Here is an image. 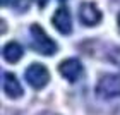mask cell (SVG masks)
Segmentation results:
<instances>
[{
  "instance_id": "cell-1",
  "label": "cell",
  "mask_w": 120,
  "mask_h": 115,
  "mask_svg": "<svg viewBox=\"0 0 120 115\" xmlns=\"http://www.w3.org/2000/svg\"><path fill=\"white\" fill-rule=\"evenodd\" d=\"M31 40H33V48L41 55L50 57L57 53V43L43 31L41 26H38V24L31 26Z\"/></svg>"
},
{
  "instance_id": "cell-2",
  "label": "cell",
  "mask_w": 120,
  "mask_h": 115,
  "mask_svg": "<svg viewBox=\"0 0 120 115\" xmlns=\"http://www.w3.org/2000/svg\"><path fill=\"white\" fill-rule=\"evenodd\" d=\"M26 81L34 89H43L50 81V72L43 64H31L26 69Z\"/></svg>"
},
{
  "instance_id": "cell-3",
  "label": "cell",
  "mask_w": 120,
  "mask_h": 115,
  "mask_svg": "<svg viewBox=\"0 0 120 115\" xmlns=\"http://www.w3.org/2000/svg\"><path fill=\"white\" fill-rule=\"evenodd\" d=\"M96 93L101 98L120 96V74H106L98 81Z\"/></svg>"
},
{
  "instance_id": "cell-4",
  "label": "cell",
  "mask_w": 120,
  "mask_h": 115,
  "mask_svg": "<svg viewBox=\"0 0 120 115\" xmlns=\"http://www.w3.org/2000/svg\"><path fill=\"white\" fill-rule=\"evenodd\" d=\"M58 72L67 81L74 83V81H77L82 76V64L77 58H65L58 64Z\"/></svg>"
},
{
  "instance_id": "cell-5",
  "label": "cell",
  "mask_w": 120,
  "mask_h": 115,
  "mask_svg": "<svg viewBox=\"0 0 120 115\" xmlns=\"http://www.w3.org/2000/svg\"><path fill=\"white\" fill-rule=\"evenodd\" d=\"M79 19L84 26H96L101 21V10L93 2H82L79 9Z\"/></svg>"
},
{
  "instance_id": "cell-6",
  "label": "cell",
  "mask_w": 120,
  "mask_h": 115,
  "mask_svg": "<svg viewBox=\"0 0 120 115\" xmlns=\"http://www.w3.org/2000/svg\"><path fill=\"white\" fill-rule=\"evenodd\" d=\"M52 23L55 26V29L62 34H70L72 33V17H70V12L67 7L57 9V12L52 17Z\"/></svg>"
},
{
  "instance_id": "cell-7",
  "label": "cell",
  "mask_w": 120,
  "mask_h": 115,
  "mask_svg": "<svg viewBox=\"0 0 120 115\" xmlns=\"http://www.w3.org/2000/svg\"><path fill=\"white\" fill-rule=\"evenodd\" d=\"M2 88L5 91V95H7L9 98H21L22 96V86H21V83L17 81V77H15V74H10V72H4L2 74Z\"/></svg>"
},
{
  "instance_id": "cell-8",
  "label": "cell",
  "mask_w": 120,
  "mask_h": 115,
  "mask_svg": "<svg viewBox=\"0 0 120 115\" xmlns=\"http://www.w3.org/2000/svg\"><path fill=\"white\" fill-rule=\"evenodd\" d=\"M2 55H4V58L7 60V62H10V64H15V62H19V60L22 58V55H24V50H22V46H21L19 43L10 41V43H7V45L4 46Z\"/></svg>"
},
{
  "instance_id": "cell-9",
  "label": "cell",
  "mask_w": 120,
  "mask_h": 115,
  "mask_svg": "<svg viewBox=\"0 0 120 115\" xmlns=\"http://www.w3.org/2000/svg\"><path fill=\"white\" fill-rule=\"evenodd\" d=\"M108 60L120 67V48H113V50L108 53Z\"/></svg>"
},
{
  "instance_id": "cell-10",
  "label": "cell",
  "mask_w": 120,
  "mask_h": 115,
  "mask_svg": "<svg viewBox=\"0 0 120 115\" xmlns=\"http://www.w3.org/2000/svg\"><path fill=\"white\" fill-rule=\"evenodd\" d=\"M28 5H29V0H17V2H15V7L19 10H26Z\"/></svg>"
},
{
  "instance_id": "cell-11",
  "label": "cell",
  "mask_w": 120,
  "mask_h": 115,
  "mask_svg": "<svg viewBox=\"0 0 120 115\" xmlns=\"http://www.w3.org/2000/svg\"><path fill=\"white\" fill-rule=\"evenodd\" d=\"M36 4H38V7H41V9H43V7H45V5L48 4V0H36Z\"/></svg>"
},
{
  "instance_id": "cell-12",
  "label": "cell",
  "mask_w": 120,
  "mask_h": 115,
  "mask_svg": "<svg viewBox=\"0 0 120 115\" xmlns=\"http://www.w3.org/2000/svg\"><path fill=\"white\" fill-rule=\"evenodd\" d=\"M10 4V0H2V5H9Z\"/></svg>"
},
{
  "instance_id": "cell-13",
  "label": "cell",
  "mask_w": 120,
  "mask_h": 115,
  "mask_svg": "<svg viewBox=\"0 0 120 115\" xmlns=\"http://www.w3.org/2000/svg\"><path fill=\"white\" fill-rule=\"evenodd\" d=\"M118 29H120V14H118Z\"/></svg>"
},
{
  "instance_id": "cell-14",
  "label": "cell",
  "mask_w": 120,
  "mask_h": 115,
  "mask_svg": "<svg viewBox=\"0 0 120 115\" xmlns=\"http://www.w3.org/2000/svg\"><path fill=\"white\" fill-rule=\"evenodd\" d=\"M46 115H55V113H46Z\"/></svg>"
}]
</instances>
